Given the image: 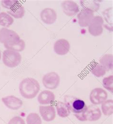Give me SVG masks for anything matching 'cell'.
<instances>
[{
	"label": "cell",
	"mask_w": 113,
	"mask_h": 124,
	"mask_svg": "<svg viewBox=\"0 0 113 124\" xmlns=\"http://www.w3.org/2000/svg\"><path fill=\"white\" fill-rule=\"evenodd\" d=\"M87 121L95 122L99 120L102 116V112L97 105H91L87 107L85 112Z\"/></svg>",
	"instance_id": "cell-13"
},
{
	"label": "cell",
	"mask_w": 113,
	"mask_h": 124,
	"mask_svg": "<svg viewBox=\"0 0 113 124\" xmlns=\"http://www.w3.org/2000/svg\"><path fill=\"white\" fill-rule=\"evenodd\" d=\"M14 19L13 17L6 12L0 13V25L3 28H8L13 25Z\"/></svg>",
	"instance_id": "cell-21"
},
{
	"label": "cell",
	"mask_w": 113,
	"mask_h": 124,
	"mask_svg": "<svg viewBox=\"0 0 113 124\" xmlns=\"http://www.w3.org/2000/svg\"></svg>",
	"instance_id": "cell-30"
},
{
	"label": "cell",
	"mask_w": 113,
	"mask_h": 124,
	"mask_svg": "<svg viewBox=\"0 0 113 124\" xmlns=\"http://www.w3.org/2000/svg\"><path fill=\"white\" fill-rule=\"evenodd\" d=\"M55 99L54 94L51 91L44 90L41 91L38 95L37 101L41 105H47L52 104Z\"/></svg>",
	"instance_id": "cell-15"
},
{
	"label": "cell",
	"mask_w": 113,
	"mask_h": 124,
	"mask_svg": "<svg viewBox=\"0 0 113 124\" xmlns=\"http://www.w3.org/2000/svg\"><path fill=\"white\" fill-rule=\"evenodd\" d=\"M3 45L6 49L13 50L18 52L24 51L25 50L26 47L25 41L21 39L17 41L11 43L4 44Z\"/></svg>",
	"instance_id": "cell-20"
},
{
	"label": "cell",
	"mask_w": 113,
	"mask_h": 124,
	"mask_svg": "<svg viewBox=\"0 0 113 124\" xmlns=\"http://www.w3.org/2000/svg\"><path fill=\"white\" fill-rule=\"evenodd\" d=\"M101 112L105 116H110L113 113V99H106L101 104Z\"/></svg>",
	"instance_id": "cell-22"
},
{
	"label": "cell",
	"mask_w": 113,
	"mask_h": 124,
	"mask_svg": "<svg viewBox=\"0 0 113 124\" xmlns=\"http://www.w3.org/2000/svg\"><path fill=\"white\" fill-rule=\"evenodd\" d=\"M56 109L58 116L62 118L68 117L71 112L67 104L62 101H58L57 103Z\"/></svg>",
	"instance_id": "cell-17"
},
{
	"label": "cell",
	"mask_w": 113,
	"mask_h": 124,
	"mask_svg": "<svg viewBox=\"0 0 113 124\" xmlns=\"http://www.w3.org/2000/svg\"><path fill=\"white\" fill-rule=\"evenodd\" d=\"M19 4L20 2L17 0H2L1 1V6L9 11L12 10Z\"/></svg>",
	"instance_id": "cell-26"
},
{
	"label": "cell",
	"mask_w": 113,
	"mask_h": 124,
	"mask_svg": "<svg viewBox=\"0 0 113 124\" xmlns=\"http://www.w3.org/2000/svg\"><path fill=\"white\" fill-rule=\"evenodd\" d=\"M61 7L63 13L69 17L75 16L79 12L78 5L73 0H66L63 1Z\"/></svg>",
	"instance_id": "cell-14"
},
{
	"label": "cell",
	"mask_w": 113,
	"mask_h": 124,
	"mask_svg": "<svg viewBox=\"0 0 113 124\" xmlns=\"http://www.w3.org/2000/svg\"><path fill=\"white\" fill-rule=\"evenodd\" d=\"M27 124H42V120L40 116L36 113H31L26 117Z\"/></svg>",
	"instance_id": "cell-25"
},
{
	"label": "cell",
	"mask_w": 113,
	"mask_h": 124,
	"mask_svg": "<svg viewBox=\"0 0 113 124\" xmlns=\"http://www.w3.org/2000/svg\"><path fill=\"white\" fill-rule=\"evenodd\" d=\"M104 20L100 16H95L88 27L90 34L94 37L100 36L104 31Z\"/></svg>",
	"instance_id": "cell-5"
},
{
	"label": "cell",
	"mask_w": 113,
	"mask_h": 124,
	"mask_svg": "<svg viewBox=\"0 0 113 124\" xmlns=\"http://www.w3.org/2000/svg\"><path fill=\"white\" fill-rule=\"evenodd\" d=\"M113 11H112V8H109L106 10H105L104 13L103 15L104 19L105 21V22L107 23V29H110L111 31V29L112 30V28L111 27H112L113 25ZM105 26V27H106Z\"/></svg>",
	"instance_id": "cell-24"
},
{
	"label": "cell",
	"mask_w": 113,
	"mask_h": 124,
	"mask_svg": "<svg viewBox=\"0 0 113 124\" xmlns=\"http://www.w3.org/2000/svg\"><path fill=\"white\" fill-rule=\"evenodd\" d=\"M80 2L83 9L91 10L94 13L98 11L100 7L99 3L96 0H81Z\"/></svg>",
	"instance_id": "cell-18"
},
{
	"label": "cell",
	"mask_w": 113,
	"mask_h": 124,
	"mask_svg": "<svg viewBox=\"0 0 113 124\" xmlns=\"http://www.w3.org/2000/svg\"><path fill=\"white\" fill-rule=\"evenodd\" d=\"M21 39L19 34L15 31L6 28L0 30V43L3 44L11 43Z\"/></svg>",
	"instance_id": "cell-7"
},
{
	"label": "cell",
	"mask_w": 113,
	"mask_h": 124,
	"mask_svg": "<svg viewBox=\"0 0 113 124\" xmlns=\"http://www.w3.org/2000/svg\"><path fill=\"white\" fill-rule=\"evenodd\" d=\"M77 20L79 25L81 27H88L92 22L95 14L88 9H82L77 14Z\"/></svg>",
	"instance_id": "cell-9"
},
{
	"label": "cell",
	"mask_w": 113,
	"mask_h": 124,
	"mask_svg": "<svg viewBox=\"0 0 113 124\" xmlns=\"http://www.w3.org/2000/svg\"><path fill=\"white\" fill-rule=\"evenodd\" d=\"M8 124H26L25 120L21 117L16 116L11 118Z\"/></svg>",
	"instance_id": "cell-28"
},
{
	"label": "cell",
	"mask_w": 113,
	"mask_h": 124,
	"mask_svg": "<svg viewBox=\"0 0 113 124\" xmlns=\"http://www.w3.org/2000/svg\"><path fill=\"white\" fill-rule=\"evenodd\" d=\"M42 82L46 88L50 90L55 89L60 85V77L55 72H50L44 75L42 78Z\"/></svg>",
	"instance_id": "cell-4"
},
{
	"label": "cell",
	"mask_w": 113,
	"mask_h": 124,
	"mask_svg": "<svg viewBox=\"0 0 113 124\" xmlns=\"http://www.w3.org/2000/svg\"><path fill=\"white\" fill-rule=\"evenodd\" d=\"M19 90L21 95L25 99H32L37 96L40 90V85L36 79L26 78L20 83Z\"/></svg>",
	"instance_id": "cell-1"
},
{
	"label": "cell",
	"mask_w": 113,
	"mask_h": 124,
	"mask_svg": "<svg viewBox=\"0 0 113 124\" xmlns=\"http://www.w3.org/2000/svg\"><path fill=\"white\" fill-rule=\"evenodd\" d=\"M40 16L41 21L47 25L53 24L57 19V14L56 11L51 8L43 9L41 11Z\"/></svg>",
	"instance_id": "cell-8"
},
{
	"label": "cell",
	"mask_w": 113,
	"mask_h": 124,
	"mask_svg": "<svg viewBox=\"0 0 113 124\" xmlns=\"http://www.w3.org/2000/svg\"><path fill=\"white\" fill-rule=\"evenodd\" d=\"M25 9L24 6L21 3L17 6L12 10L8 11L7 13L10 15L13 18L16 19H22L25 16Z\"/></svg>",
	"instance_id": "cell-23"
},
{
	"label": "cell",
	"mask_w": 113,
	"mask_h": 124,
	"mask_svg": "<svg viewBox=\"0 0 113 124\" xmlns=\"http://www.w3.org/2000/svg\"><path fill=\"white\" fill-rule=\"evenodd\" d=\"M22 57L20 52L6 49L3 51L2 61L4 65L9 68H14L22 62Z\"/></svg>",
	"instance_id": "cell-2"
},
{
	"label": "cell",
	"mask_w": 113,
	"mask_h": 124,
	"mask_svg": "<svg viewBox=\"0 0 113 124\" xmlns=\"http://www.w3.org/2000/svg\"><path fill=\"white\" fill-rule=\"evenodd\" d=\"M113 61L112 54H105L101 57L99 63L105 69L107 72L113 70Z\"/></svg>",
	"instance_id": "cell-19"
},
{
	"label": "cell",
	"mask_w": 113,
	"mask_h": 124,
	"mask_svg": "<svg viewBox=\"0 0 113 124\" xmlns=\"http://www.w3.org/2000/svg\"><path fill=\"white\" fill-rule=\"evenodd\" d=\"M89 69L90 72L97 78L103 77L106 73L105 69L98 62H92L90 65Z\"/></svg>",
	"instance_id": "cell-16"
},
{
	"label": "cell",
	"mask_w": 113,
	"mask_h": 124,
	"mask_svg": "<svg viewBox=\"0 0 113 124\" xmlns=\"http://www.w3.org/2000/svg\"><path fill=\"white\" fill-rule=\"evenodd\" d=\"M2 58V55H1V51L0 50V61L1 60V59Z\"/></svg>",
	"instance_id": "cell-29"
},
{
	"label": "cell",
	"mask_w": 113,
	"mask_h": 124,
	"mask_svg": "<svg viewBox=\"0 0 113 124\" xmlns=\"http://www.w3.org/2000/svg\"><path fill=\"white\" fill-rule=\"evenodd\" d=\"M39 110L43 119L46 122L52 121L56 117L55 109L53 106L41 105Z\"/></svg>",
	"instance_id": "cell-11"
},
{
	"label": "cell",
	"mask_w": 113,
	"mask_h": 124,
	"mask_svg": "<svg viewBox=\"0 0 113 124\" xmlns=\"http://www.w3.org/2000/svg\"><path fill=\"white\" fill-rule=\"evenodd\" d=\"M103 85L104 87L109 92L113 93V76L112 75L105 77L103 79Z\"/></svg>",
	"instance_id": "cell-27"
},
{
	"label": "cell",
	"mask_w": 113,
	"mask_h": 124,
	"mask_svg": "<svg viewBox=\"0 0 113 124\" xmlns=\"http://www.w3.org/2000/svg\"><path fill=\"white\" fill-rule=\"evenodd\" d=\"M70 48L71 46L69 42L64 39H57L53 45L54 52L59 56H64L67 54L69 52Z\"/></svg>",
	"instance_id": "cell-12"
},
{
	"label": "cell",
	"mask_w": 113,
	"mask_h": 124,
	"mask_svg": "<svg viewBox=\"0 0 113 124\" xmlns=\"http://www.w3.org/2000/svg\"><path fill=\"white\" fill-rule=\"evenodd\" d=\"M107 92L100 87H96L92 89L89 95L90 101L94 105H100L107 99Z\"/></svg>",
	"instance_id": "cell-6"
},
{
	"label": "cell",
	"mask_w": 113,
	"mask_h": 124,
	"mask_svg": "<svg viewBox=\"0 0 113 124\" xmlns=\"http://www.w3.org/2000/svg\"><path fill=\"white\" fill-rule=\"evenodd\" d=\"M64 101L68 106L71 112L74 114L82 113L85 111L87 108L84 100L72 96H65Z\"/></svg>",
	"instance_id": "cell-3"
},
{
	"label": "cell",
	"mask_w": 113,
	"mask_h": 124,
	"mask_svg": "<svg viewBox=\"0 0 113 124\" xmlns=\"http://www.w3.org/2000/svg\"><path fill=\"white\" fill-rule=\"evenodd\" d=\"M1 101L7 108L13 110L19 109L23 105V101L13 95L4 97L1 99Z\"/></svg>",
	"instance_id": "cell-10"
}]
</instances>
